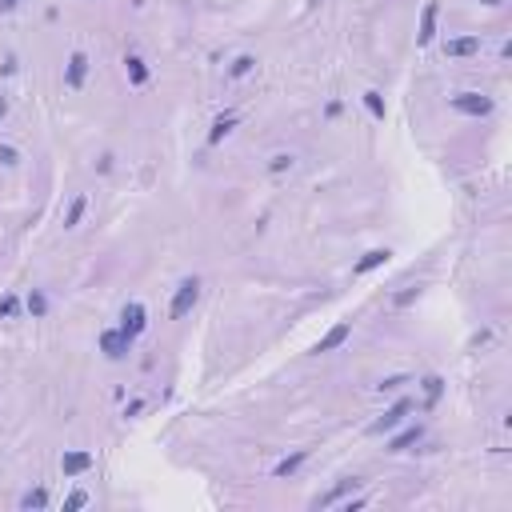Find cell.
<instances>
[{
	"instance_id": "6da1fadb",
	"label": "cell",
	"mask_w": 512,
	"mask_h": 512,
	"mask_svg": "<svg viewBox=\"0 0 512 512\" xmlns=\"http://www.w3.org/2000/svg\"><path fill=\"white\" fill-rule=\"evenodd\" d=\"M196 301H200V280H196V277H185L181 284H176V296H172V304H168V316H172V321L188 316Z\"/></svg>"
},
{
	"instance_id": "7a4b0ae2",
	"label": "cell",
	"mask_w": 512,
	"mask_h": 512,
	"mask_svg": "<svg viewBox=\"0 0 512 512\" xmlns=\"http://www.w3.org/2000/svg\"><path fill=\"white\" fill-rule=\"evenodd\" d=\"M452 108L465 113V117H489L492 100H489V96H480V93H456V96H452Z\"/></svg>"
},
{
	"instance_id": "3957f363",
	"label": "cell",
	"mask_w": 512,
	"mask_h": 512,
	"mask_svg": "<svg viewBox=\"0 0 512 512\" xmlns=\"http://www.w3.org/2000/svg\"><path fill=\"white\" fill-rule=\"evenodd\" d=\"M128 349H132V336H128L124 328H108V332L100 336V352H104L108 360H120Z\"/></svg>"
},
{
	"instance_id": "277c9868",
	"label": "cell",
	"mask_w": 512,
	"mask_h": 512,
	"mask_svg": "<svg viewBox=\"0 0 512 512\" xmlns=\"http://www.w3.org/2000/svg\"><path fill=\"white\" fill-rule=\"evenodd\" d=\"M408 412H412V404H408V400H396V404L388 408V412H384V417L369 424V432H373V437H380V432H388V428H396V424H400V420L408 417Z\"/></svg>"
},
{
	"instance_id": "5b68a950",
	"label": "cell",
	"mask_w": 512,
	"mask_h": 512,
	"mask_svg": "<svg viewBox=\"0 0 512 512\" xmlns=\"http://www.w3.org/2000/svg\"><path fill=\"white\" fill-rule=\"evenodd\" d=\"M144 325H148V321H144V304H137V301L124 304V312H120V328H124V332L137 340L140 332H144Z\"/></svg>"
},
{
	"instance_id": "8992f818",
	"label": "cell",
	"mask_w": 512,
	"mask_h": 512,
	"mask_svg": "<svg viewBox=\"0 0 512 512\" xmlns=\"http://www.w3.org/2000/svg\"><path fill=\"white\" fill-rule=\"evenodd\" d=\"M437 12H441V4H437V0H432V4H424V12H420L417 45H432V40H437Z\"/></svg>"
},
{
	"instance_id": "52a82bcc",
	"label": "cell",
	"mask_w": 512,
	"mask_h": 512,
	"mask_svg": "<svg viewBox=\"0 0 512 512\" xmlns=\"http://www.w3.org/2000/svg\"><path fill=\"white\" fill-rule=\"evenodd\" d=\"M84 76H89V56H84V52H72V56H69V72H65L69 89H80Z\"/></svg>"
},
{
	"instance_id": "ba28073f",
	"label": "cell",
	"mask_w": 512,
	"mask_h": 512,
	"mask_svg": "<svg viewBox=\"0 0 512 512\" xmlns=\"http://www.w3.org/2000/svg\"><path fill=\"white\" fill-rule=\"evenodd\" d=\"M60 468H65V476H80V472L93 468V452H65V456H60Z\"/></svg>"
},
{
	"instance_id": "9c48e42d",
	"label": "cell",
	"mask_w": 512,
	"mask_h": 512,
	"mask_svg": "<svg viewBox=\"0 0 512 512\" xmlns=\"http://www.w3.org/2000/svg\"><path fill=\"white\" fill-rule=\"evenodd\" d=\"M356 489H360V480H356V476H352V480H340V485H336L332 492L316 496V500H312V509H328V504H336L340 496H349V492H356Z\"/></svg>"
},
{
	"instance_id": "30bf717a",
	"label": "cell",
	"mask_w": 512,
	"mask_h": 512,
	"mask_svg": "<svg viewBox=\"0 0 512 512\" xmlns=\"http://www.w3.org/2000/svg\"><path fill=\"white\" fill-rule=\"evenodd\" d=\"M349 332H352L349 325H336V328H328L325 336L316 340V349H312V352H332V349H340V345L349 340Z\"/></svg>"
},
{
	"instance_id": "8fae6325",
	"label": "cell",
	"mask_w": 512,
	"mask_h": 512,
	"mask_svg": "<svg viewBox=\"0 0 512 512\" xmlns=\"http://www.w3.org/2000/svg\"><path fill=\"white\" fill-rule=\"evenodd\" d=\"M388 256H393L388 248H373V253H364L360 260H356V264H352V272H356V277H364V272H373V268H380V264H384Z\"/></svg>"
},
{
	"instance_id": "7c38bea8",
	"label": "cell",
	"mask_w": 512,
	"mask_h": 512,
	"mask_svg": "<svg viewBox=\"0 0 512 512\" xmlns=\"http://www.w3.org/2000/svg\"><path fill=\"white\" fill-rule=\"evenodd\" d=\"M444 52H448V56H476V52H480V40H476V36H456V40L444 45Z\"/></svg>"
},
{
	"instance_id": "4fadbf2b",
	"label": "cell",
	"mask_w": 512,
	"mask_h": 512,
	"mask_svg": "<svg viewBox=\"0 0 512 512\" xmlns=\"http://www.w3.org/2000/svg\"><path fill=\"white\" fill-rule=\"evenodd\" d=\"M236 128V113H224V117H216L212 120V132H209V144H220V140L229 137Z\"/></svg>"
},
{
	"instance_id": "5bb4252c",
	"label": "cell",
	"mask_w": 512,
	"mask_h": 512,
	"mask_svg": "<svg viewBox=\"0 0 512 512\" xmlns=\"http://www.w3.org/2000/svg\"><path fill=\"white\" fill-rule=\"evenodd\" d=\"M424 437V428L420 424H412V428H404L400 437H393V444H388V452H404V448H412V444Z\"/></svg>"
},
{
	"instance_id": "9a60e30c",
	"label": "cell",
	"mask_w": 512,
	"mask_h": 512,
	"mask_svg": "<svg viewBox=\"0 0 512 512\" xmlns=\"http://www.w3.org/2000/svg\"><path fill=\"white\" fill-rule=\"evenodd\" d=\"M304 461H308V452H304V448H301V452H292V456H284V461H280V465L272 468V476H292V472H296V468H301Z\"/></svg>"
},
{
	"instance_id": "2e32d148",
	"label": "cell",
	"mask_w": 512,
	"mask_h": 512,
	"mask_svg": "<svg viewBox=\"0 0 512 512\" xmlns=\"http://www.w3.org/2000/svg\"><path fill=\"white\" fill-rule=\"evenodd\" d=\"M124 65H128V80H132V84L140 89V84L148 80V69H144V60H140V56H128Z\"/></svg>"
},
{
	"instance_id": "e0dca14e",
	"label": "cell",
	"mask_w": 512,
	"mask_h": 512,
	"mask_svg": "<svg viewBox=\"0 0 512 512\" xmlns=\"http://www.w3.org/2000/svg\"><path fill=\"white\" fill-rule=\"evenodd\" d=\"M45 504H48V492L45 489H32V492H24V496H21V509H28V512H32V509H45Z\"/></svg>"
},
{
	"instance_id": "ac0fdd59",
	"label": "cell",
	"mask_w": 512,
	"mask_h": 512,
	"mask_svg": "<svg viewBox=\"0 0 512 512\" xmlns=\"http://www.w3.org/2000/svg\"><path fill=\"white\" fill-rule=\"evenodd\" d=\"M80 216H84V196H76V200L69 205V212H65V229H76Z\"/></svg>"
},
{
	"instance_id": "d6986e66",
	"label": "cell",
	"mask_w": 512,
	"mask_h": 512,
	"mask_svg": "<svg viewBox=\"0 0 512 512\" xmlns=\"http://www.w3.org/2000/svg\"><path fill=\"white\" fill-rule=\"evenodd\" d=\"M364 108H369L376 120H384V100H380V93H364Z\"/></svg>"
},
{
	"instance_id": "ffe728a7",
	"label": "cell",
	"mask_w": 512,
	"mask_h": 512,
	"mask_svg": "<svg viewBox=\"0 0 512 512\" xmlns=\"http://www.w3.org/2000/svg\"><path fill=\"white\" fill-rule=\"evenodd\" d=\"M253 65H256L253 56H236L233 69H229V76H248V72H253Z\"/></svg>"
},
{
	"instance_id": "44dd1931",
	"label": "cell",
	"mask_w": 512,
	"mask_h": 512,
	"mask_svg": "<svg viewBox=\"0 0 512 512\" xmlns=\"http://www.w3.org/2000/svg\"><path fill=\"white\" fill-rule=\"evenodd\" d=\"M28 312H32V316H45V312H48L45 292H32V296H28Z\"/></svg>"
},
{
	"instance_id": "7402d4cb",
	"label": "cell",
	"mask_w": 512,
	"mask_h": 512,
	"mask_svg": "<svg viewBox=\"0 0 512 512\" xmlns=\"http://www.w3.org/2000/svg\"><path fill=\"white\" fill-rule=\"evenodd\" d=\"M284 168H292V152H277L268 161V172H284Z\"/></svg>"
},
{
	"instance_id": "603a6c76",
	"label": "cell",
	"mask_w": 512,
	"mask_h": 512,
	"mask_svg": "<svg viewBox=\"0 0 512 512\" xmlns=\"http://www.w3.org/2000/svg\"><path fill=\"white\" fill-rule=\"evenodd\" d=\"M441 388H444L441 376H428V380H424V393H428V400H437V396H441Z\"/></svg>"
},
{
	"instance_id": "cb8c5ba5",
	"label": "cell",
	"mask_w": 512,
	"mask_h": 512,
	"mask_svg": "<svg viewBox=\"0 0 512 512\" xmlns=\"http://www.w3.org/2000/svg\"><path fill=\"white\" fill-rule=\"evenodd\" d=\"M84 504H89V492H72L69 500H65V509H69V512H76V509H84Z\"/></svg>"
},
{
	"instance_id": "d4e9b609",
	"label": "cell",
	"mask_w": 512,
	"mask_h": 512,
	"mask_svg": "<svg viewBox=\"0 0 512 512\" xmlns=\"http://www.w3.org/2000/svg\"><path fill=\"white\" fill-rule=\"evenodd\" d=\"M0 164H8V168L16 164V148L12 144H0Z\"/></svg>"
},
{
	"instance_id": "484cf974",
	"label": "cell",
	"mask_w": 512,
	"mask_h": 512,
	"mask_svg": "<svg viewBox=\"0 0 512 512\" xmlns=\"http://www.w3.org/2000/svg\"><path fill=\"white\" fill-rule=\"evenodd\" d=\"M417 296H420V284H417V288H408V292H400V296H396V304H400V308H408Z\"/></svg>"
},
{
	"instance_id": "4316f807",
	"label": "cell",
	"mask_w": 512,
	"mask_h": 512,
	"mask_svg": "<svg viewBox=\"0 0 512 512\" xmlns=\"http://www.w3.org/2000/svg\"><path fill=\"white\" fill-rule=\"evenodd\" d=\"M400 384H404V376H388V380H380L376 388H380V393H393V388H400Z\"/></svg>"
},
{
	"instance_id": "83f0119b",
	"label": "cell",
	"mask_w": 512,
	"mask_h": 512,
	"mask_svg": "<svg viewBox=\"0 0 512 512\" xmlns=\"http://www.w3.org/2000/svg\"><path fill=\"white\" fill-rule=\"evenodd\" d=\"M12 312H16V301H12V296H4V301H0V316H12Z\"/></svg>"
},
{
	"instance_id": "f1b7e54d",
	"label": "cell",
	"mask_w": 512,
	"mask_h": 512,
	"mask_svg": "<svg viewBox=\"0 0 512 512\" xmlns=\"http://www.w3.org/2000/svg\"><path fill=\"white\" fill-rule=\"evenodd\" d=\"M16 4H21V0H0V12H12Z\"/></svg>"
},
{
	"instance_id": "f546056e",
	"label": "cell",
	"mask_w": 512,
	"mask_h": 512,
	"mask_svg": "<svg viewBox=\"0 0 512 512\" xmlns=\"http://www.w3.org/2000/svg\"><path fill=\"white\" fill-rule=\"evenodd\" d=\"M4 113H8V100H4V93H0V120H4Z\"/></svg>"
},
{
	"instance_id": "4dcf8cb0",
	"label": "cell",
	"mask_w": 512,
	"mask_h": 512,
	"mask_svg": "<svg viewBox=\"0 0 512 512\" xmlns=\"http://www.w3.org/2000/svg\"><path fill=\"white\" fill-rule=\"evenodd\" d=\"M480 4H489V8H500V4H504V0H480Z\"/></svg>"
}]
</instances>
